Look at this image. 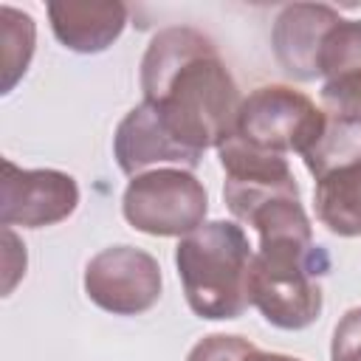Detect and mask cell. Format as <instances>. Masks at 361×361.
Here are the masks:
<instances>
[{"instance_id": "12", "label": "cell", "mask_w": 361, "mask_h": 361, "mask_svg": "<svg viewBox=\"0 0 361 361\" xmlns=\"http://www.w3.org/2000/svg\"><path fill=\"white\" fill-rule=\"evenodd\" d=\"M316 220L336 237H361V158L322 175L313 189Z\"/></svg>"}, {"instance_id": "16", "label": "cell", "mask_w": 361, "mask_h": 361, "mask_svg": "<svg viewBox=\"0 0 361 361\" xmlns=\"http://www.w3.org/2000/svg\"><path fill=\"white\" fill-rule=\"evenodd\" d=\"M322 110L336 118L361 121V73H347L336 79H324L322 90Z\"/></svg>"}, {"instance_id": "2", "label": "cell", "mask_w": 361, "mask_h": 361, "mask_svg": "<svg viewBox=\"0 0 361 361\" xmlns=\"http://www.w3.org/2000/svg\"><path fill=\"white\" fill-rule=\"evenodd\" d=\"M254 251L240 223L206 220L200 228L178 240L175 268L186 305L209 322H228L245 313L248 271Z\"/></svg>"}, {"instance_id": "3", "label": "cell", "mask_w": 361, "mask_h": 361, "mask_svg": "<svg viewBox=\"0 0 361 361\" xmlns=\"http://www.w3.org/2000/svg\"><path fill=\"white\" fill-rule=\"evenodd\" d=\"M330 257L302 237L259 243L248 271V302L279 330H305L322 316V276Z\"/></svg>"}, {"instance_id": "11", "label": "cell", "mask_w": 361, "mask_h": 361, "mask_svg": "<svg viewBox=\"0 0 361 361\" xmlns=\"http://www.w3.org/2000/svg\"><path fill=\"white\" fill-rule=\"evenodd\" d=\"M48 20L54 37L76 54L107 51L127 25V6L118 0H51Z\"/></svg>"}, {"instance_id": "4", "label": "cell", "mask_w": 361, "mask_h": 361, "mask_svg": "<svg viewBox=\"0 0 361 361\" xmlns=\"http://www.w3.org/2000/svg\"><path fill=\"white\" fill-rule=\"evenodd\" d=\"M324 124L327 113L302 90L290 85H259L243 96L234 135L274 155H305L324 133Z\"/></svg>"}, {"instance_id": "9", "label": "cell", "mask_w": 361, "mask_h": 361, "mask_svg": "<svg viewBox=\"0 0 361 361\" xmlns=\"http://www.w3.org/2000/svg\"><path fill=\"white\" fill-rule=\"evenodd\" d=\"M113 155H116L118 169L130 178L161 169V166L195 169L200 164V155L180 147L164 127L155 107L147 102L135 104L118 121L116 135H113Z\"/></svg>"}, {"instance_id": "15", "label": "cell", "mask_w": 361, "mask_h": 361, "mask_svg": "<svg viewBox=\"0 0 361 361\" xmlns=\"http://www.w3.org/2000/svg\"><path fill=\"white\" fill-rule=\"evenodd\" d=\"M347 73H361V20H338L319 51V76L336 79Z\"/></svg>"}, {"instance_id": "5", "label": "cell", "mask_w": 361, "mask_h": 361, "mask_svg": "<svg viewBox=\"0 0 361 361\" xmlns=\"http://www.w3.org/2000/svg\"><path fill=\"white\" fill-rule=\"evenodd\" d=\"M121 214L135 231L149 237H186L206 223L209 195L192 169L161 166L130 178Z\"/></svg>"}, {"instance_id": "13", "label": "cell", "mask_w": 361, "mask_h": 361, "mask_svg": "<svg viewBox=\"0 0 361 361\" xmlns=\"http://www.w3.org/2000/svg\"><path fill=\"white\" fill-rule=\"evenodd\" d=\"M0 54H3V93H11L14 85L25 76L31 56H34V42H37V25L34 17L14 8V6H0Z\"/></svg>"}, {"instance_id": "17", "label": "cell", "mask_w": 361, "mask_h": 361, "mask_svg": "<svg viewBox=\"0 0 361 361\" xmlns=\"http://www.w3.org/2000/svg\"><path fill=\"white\" fill-rule=\"evenodd\" d=\"M254 344L243 336H226V333H212L203 336L186 355V361H243Z\"/></svg>"}, {"instance_id": "19", "label": "cell", "mask_w": 361, "mask_h": 361, "mask_svg": "<svg viewBox=\"0 0 361 361\" xmlns=\"http://www.w3.org/2000/svg\"><path fill=\"white\" fill-rule=\"evenodd\" d=\"M243 361H302V358H296V355H285V353H265V350L254 347Z\"/></svg>"}, {"instance_id": "10", "label": "cell", "mask_w": 361, "mask_h": 361, "mask_svg": "<svg viewBox=\"0 0 361 361\" xmlns=\"http://www.w3.org/2000/svg\"><path fill=\"white\" fill-rule=\"evenodd\" d=\"M341 20L333 6L324 3H290L285 6L271 31V45L279 68L296 82L319 79V51L327 31Z\"/></svg>"}, {"instance_id": "18", "label": "cell", "mask_w": 361, "mask_h": 361, "mask_svg": "<svg viewBox=\"0 0 361 361\" xmlns=\"http://www.w3.org/2000/svg\"><path fill=\"white\" fill-rule=\"evenodd\" d=\"M330 361H361V307H350L330 341Z\"/></svg>"}, {"instance_id": "7", "label": "cell", "mask_w": 361, "mask_h": 361, "mask_svg": "<svg viewBox=\"0 0 361 361\" xmlns=\"http://www.w3.org/2000/svg\"><path fill=\"white\" fill-rule=\"evenodd\" d=\"M79 206V183L59 169H20L3 158L0 223L6 228H45L68 220Z\"/></svg>"}, {"instance_id": "6", "label": "cell", "mask_w": 361, "mask_h": 361, "mask_svg": "<svg viewBox=\"0 0 361 361\" xmlns=\"http://www.w3.org/2000/svg\"><path fill=\"white\" fill-rule=\"evenodd\" d=\"M87 299L113 316L147 313L161 299V265L135 245H107L85 265Z\"/></svg>"}, {"instance_id": "14", "label": "cell", "mask_w": 361, "mask_h": 361, "mask_svg": "<svg viewBox=\"0 0 361 361\" xmlns=\"http://www.w3.org/2000/svg\"><path fill=\"white\" fill-rule=\"evenodd\" d=\"M355 158H361V121H347V118H336V116H327L324 133L302 155L307 172L316 180L322 175H327L330 169L350 164Z\"/></svg>"}, {"instance_id": "1", "label": "cell", "mask_w": 361, "mask_h": 361, "mask_svg": "<svg viewBox=\"0 0 361 361\" xmlns=\"http://www.w3.org/2000/svg\"><path fill=\"white\" fill-rule=\"evenodd\" d=\"M141 93L169 135L200 155L237 124L243 93L212 37L192 25L161 28L141 56Z\"/></svg>"}, {"instance_id": "8", "label": "cell", "mask_w": 361, "mask_h": 361, "mask_svg": "<svg viewBox=\"0 0 361 361\" xmlns=\"http://www.w3.org/2000/svg\"><path fill=\"white\" fill-rule=\"evenodd\" d=\"M217 158L226 175L223 200L240 223H245L254 209H259L274 197H282V195L299 197V183L285 155L257 149L231 133L217 147Z\"/></svg>"}]
</instances>
